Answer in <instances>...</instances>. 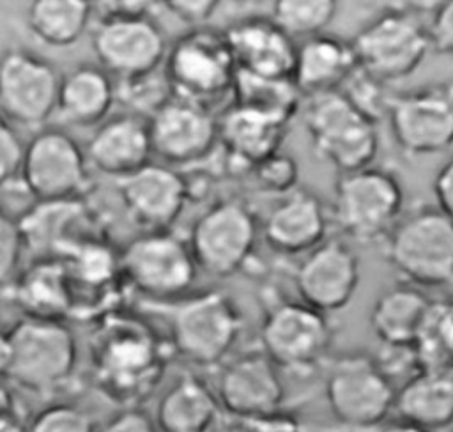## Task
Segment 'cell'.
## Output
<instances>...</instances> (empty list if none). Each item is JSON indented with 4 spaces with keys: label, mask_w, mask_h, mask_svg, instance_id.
<instances>
[{
    "label": "cell",
    "mask_w": 453,
    "mask_h": 432,
    "mask_svg": "<svg viewBox=\"0 0 453 432\" xmlns=\"http://www.w3.org/2000/svg\"><path fill=\"white\" fill-rule=\"evenodd\" d=\"M92 365L101 391L133 407L157 384L165 358L156 335L143 322L113 317L94 336Z\"/></svg>",
    "instance_id": "1"
},
{
    "label": "cell",
    "mask_w": 453,
    "mask_h": 432,
    "mask_svg": "<svg viewBox=\"0 0 453 432\" xmlns=\"http://www.w3.org/2000/svg\"><path fill=\"white\" fill-rule=\"evenodd\" d=\"M76 361V338L62 320L23 317L0 340L4 379L37 395L62 388L73 377Z\"/></svg>",
    "instance_id": "2"
},
{
    "label": "cell",
    "mask_w": 453,
    "mask_h": 432,
    "mask_svg": "<svg viewBox=\"0 0 453 432\" xmlns=\"http://www.w3.org/2000/svg\"><path fill=\"white\" fill-rule=\"evenodd\" d=\"M382 248L402 282L419 289L453 285V218L437 205L403 212Z\"/></svg>",
    "instance_id": "3"
},
{
    "label": "cell",
    "mask_w": 453,
    "mask_h": 432,
    "mask_svg": "<svg viewBox=\"0 0 453 432\" xmlns=\"http://www.w3.org/2000/svg\"><path fill=\"white\" fill-rule=\"evenodd\" d=\"M428 4H389L352 37L357 66L389 83L411 76L432 50Z\"/></svg>",
    "instance_id": "4"
},
{
    "label": "cell",
    "mask_w": 453,
    "mask_h": 432,
    "mask_svg": "<svg viewBox=\"0 0 453 432\" xmlns=\"http://www.w3.org/2000/svg\"><path fill=\"white\" fill-rule=\"evenodd\" d=\"M303 122L313 152L338 174L372 166L379 150L377 122L342 90L310 96L303 106Z\"/></svg>",
    "instance_id": "5"
},
{
    "label": "cell",
    "mask_w": 453,
    "mask_h": 432,
    "mask_svg": "<svg viewBox=\"0 0 453 432\" xmlns=\"http://www.w3.org/2000/svg\"><path fill=\"white\" fill-rule=\"evenodd\" d=\"M165 74L173 96L193 101L212 112V104L234 94L235 58L225 32L191 28L177 37L165 58Z\"/></svg>",
    "instance_id": "6"
},
{
    "label": "cell",
    "mask_w": 453,
    "mask_h": 432,
    "mask_svg": "<svg viewBox=\"0 0 453 432\" xmlns=\"http://www.w3.org/2000/svg\"><path fill=\"white\" fill-rule=\"evenodd\" d=\"M403 216L400 179L377 166L338 174L333 197V218L340 230L357 243L384 239Z\"/></svg>",
    "instance_id": "7"
},
{
    "label": "cell",
    "mask_w": 453,
    "mask_h": 432,
    "mask_svg": "<svg viewBox=\"0 0 453 432\" xmlns=\"http://www.w3.org/2000/svg\"><path fill=\"white\" fill-rule=\"evenodd\" d=\"M168 322L173 351L198 366L221 363L242 331L239 306L230 296L218 290L173 305L168 312Z\"/></svg>",
    "instance_id": "8"
},
{
    "label": "cell",
    "mask_w": 453,
    "mask_h": 432,
    "mask_svg": "<svg viewBox=\"0 0 453 432\" xmlns=\"http://www.w3.org/2000/svg\"><path fill=\"white\" fill-rule=\"evenodd\" d=\"M324 393L331 414L347 428H375L395 411L396 386L366 352L336 358L329 366Z\"/></svg>",
    "instance_id": "9"
},
{
    "label": "cell",
    "mask_w": 453,
    "mask_h": 432,
    "mask_svg": "<svg viewBox=\"0 0 453 432\" xmlns=\"http://www.w3.org/2000/svg\"><path fill=\"white\" fill-rule=\"evenodd\" d=\"M398 149L411 158L453 147V81H437L393 94L388 115Z\"/></svg>",
    "instance_id": "10"
},
{
    "label": "cell",
    "mask_w": 453,
    "mask_h": 432,
    "mask_svg": "<svg viewBox=\"0 0 453 432\" xmlns=\"http://www.w3.org/2000/svg\"><path fill=\"white\" fill-rule=\"evenodd\" d=\"M334 331L327 315L303 301L271 306L260 326L262 351L280 370L311 374L326 358Z\"/></svg>",
    "instance_id": "11"
},
{
    "label": "cell",
    "mask_w": 453,
    "mask_h": 432,
    "mask_svg": "<svg viewBox=\"0 0 453 432\" xmlns=\"http://www.w3.org/2000/svg\"><path fill=\"white\" fill-rule=\"evenodd\" d=\"M62 76L34 51L12 48L0 60V108L4 120L27 127L42 126L58 108Z\"/></svg>",
    "instance_id": "12"
},
{
    "label": "cell",
    "mask_w": 453,
    "mask_h": 432,
    "mask_svg": "<svg viewBox=\"0 0 453 432\" xmlns=\"http://www.w3.org/2000/svg\"><path fill=\"white\" fill-rule=\"evenodd\" d=\"M257 239V220L241 200H221L193 225L189 248L196 266L212 276H230L250 258Z\"/></svg>",
    "instance_id": "13"
},
{
    "label": "cell",
    "mask_w": 453,
    "mask_h": 432,
    "mask_svg": "<svg viewBox=\"0 0 453 432\" xmlns=\"http://www.w3.org/2000/svg\"><path fill=\"white\" fill-rule=\"evenodd\" d=\"M119 266L129 283L150 297H173L188 292L198 269L189 243L165 230L131 241Z\"/></svg>",
    "instance_id": "14"
},
{
    "label": "cell",
    "mask_w": 453,
    "mask_h": 432,
    "mask_svg": "<svg viewBox=\"0 0 453 432\" xmlns=\"http://www.w3.org/2000/svg\"><path fill=\"white\" fill-rule=\"evenodd\" d=\"M21 177L39 202L80 198L88 184L87 156L62 129H41L27 143Z\"/></svg>",
    "instance_id": "15"
},
{
    "label": "cell",
    "mask_w": 453,
    "mask_h": 432,
    "mask_svg": "<svg viewBox=\"0 0 453 432\" xmlns=\"http://www.w3.org/2000/svg\"><path fill=\"white\" fill-rule=\"evenodd\" d=\"M92 50L99 66L117 78L157 71L168 53L165 35L150 16L101 19L92 32Z\"/></svg>",
    "instance_id": "16"
},
{
    "label": "cell",
    "mask_w": 453,
    "mask_h": 432,
    "mask_svg": "<svg viewBox=\"0 0 453 432\" xmlns=\"http://www.w3.org/2000/svg\"><path fill=\"white\" fill-rule=\"evenodd\" d=\"M216 395L226 416L262 418L281 413L285 386L280 368L260 349L244 352L223 366Z\"/></svg>",
    "instance_id": "17"
},
{
    "label": "cell",
    "mask_w": 453,
    "mask_h": 432,
    "mask_svg": "<svg viewBox=\"0 0 453 432\" xmlns=\"http://www.w3.org/2000/svg\"><path fill=\"white\" fill-rule=\"evenodd\" d=\"M361 278L359 258L338 239L324 241L299 264L296 289L301 301L322 313L345 308L354 297Z\"/></svg>",
    "instance_id": "18"
},
{
    "label": "cell",
    "mask_w": 453,
    "mask_h": 432,
    "mask_svg": "<svg viewBox=\"0 0 453 432\" xmlns=\"http://www.w3.org/2000/svg\"><path fill=\"white\" fill-rule=\"evenodd\" d=\"M149 133L156 156L186 165L212 150L219 138V124L209 108L173 96L149 119Z\"/></svg>",
    "instance_id": "19"
},
{
    "label": "cell",
    "mask_w": 453,
    "mask_h": 432,
    "mask_svg": "<svg viewBox=\"0 0 453 432\" xmlns=\"http://www.w3.org/2000/svg\"><path fill=\"white\" fill-rule=\"evenodd\" d=\"M117 193L129 218L150 232L172 225L188 198L186 181L175 170L152 163L117 179Z\"/></svg>",
    "instance_id": "20"
},
{
    "label": "cell",
    "mask_w": 453,
    "mask_h": 432,
    "mask_svg": "<svg viewBox=\"0 0 453 432\" xmlns=\"http://www.w3.org/2000/svg\"><path fill=\"white\" fill-rule=\"evenodd\" d=\"M223 32L235 58L237 71L278 80L294 76L297 44L273 18H241Z\"/></svg>",
    "instance_id": "21"
},
{
    "label": "cell",
    "mask_w": 453,
    "mask_h": 432,
    "mask_svg": "<svg viewBox=\"0 0 453 432\" xmlns=\"http://www.w3.org/2000/svg\"><path fill=\"white\" fill-rule=\"evenodd\" d=\"M152 154L149 119L122 113L104 120L87 145V159L103 174L126 177L145 165Z\"/></svg>",
    "instance_id": "22"
},
{
    "label": "cell",
    "mask_w": 453,
    "mask_h": 432,
    "mask_svg": "<svg viewBox=\"0 0 453 432\" xmlns=\"http://www.w3.org/2000/svg\"><path fill=\"white\" fill-rule=\"evenodd\" d=\"M85 205L80 198L37 202L35 207L18 221L25 250L37 260L65 258L78 244L88 241L78 225L87 223Z\"/></svg>",
    "instance_id": "23"
},
{
    "label": "cell",
    "mask_w": 453,
    "mask_h": 432,
    "mask_svg": "<svg viewBox=\"0 0 453 432\" xmlns=\"http://www.w3.org/2000/svg\"><path fill=\"white\" fill-rule=\"evenodd\" d=\"M327 216L320 198L304 189L285 195L267 214L264 223L265 241L281 253L311 251L324 243Z\"/></svg>",
    "instance_id": "24"
},
{
    "label": "cell",
    "mask_w": 453,
    "mask_h": 432,
    "mask_svg": "<svg viewBox=\"0 0 453 432\" xmlns=\"http://www.w3.org/2000/svg\"><path fill=\"white\" fill-rule=\"evenodd\" d=\"M357 69L350 41L334 34H320L297 44L294 83L303 96L340 90Z\"/></svg>",
    "instance_id": "25"
},
{
    "label": "cell",
    "mask_w": 453,
    "mask_h": 432,
    "mask_svg": "<svg viewBox=\"0 0 453 432\" xmlns=\"http://www.w3.org/2000/svg\"><path fill=\"white\" fill-rule=\"evenodd\" d=\"M221 413L216 391L203 379L184 374L161 395L154 418L161 432H218Z\"/></svg>",
    "instance_id": "26"
},
{
    "label": "cell",
    "mask_w": 453,
    "mask_h": 432,
    "mask_svg": "<svg viewBox=\"0 0 453 432\" xmlns=\"http://www.w3.org/2000/svg\"><path fill=\"white\" fill-rule=\"evenodd\" d=\"M398 420L430 432L453 423V368H423L396 390Z\"/></svg>",
    "instance_id": "27"
},
{
    "label": "cell",
    "mask_w": 453,
    "mask_h": 432,
    "mask_svg": "<svg viewBox=\"0 0 453 432\" xmlns=\"http://www.w3.org/2000/svg\"><path fill=\"white\" fill-rule=\"evenodd\" d=\"M432 303L423 289L398 282L373 301L370 328L382 345H414Z\"/></svg>",
    "instance_id": "28"
},
{
    "label": "cell",
    "mask_w": 453,
    "mask_h": 432,
    "mask_svg": "<svg viewBox=\"0 0 453 432\" xmlns=\"http://www.w3.org/2000/svg\"><path fill=\"white\" fill-rule=\"evenodd\" d=\"M115 99L117 89L110 73L101 66L80 64L62 76L57 113L71 126H101Z\"/></svg>",
    "instance_id": "29"
},
{
    "label": "cell",
    "mask_w": 453,
    "mask_h": 432,
    "mask_svg": "<svg viewBox=\"0 0 453 432\" xmlns=\"http://www.w3.org/2000/svg\"><path fill=\"white\" fill-rule=\"evenodd\" d=\"M287 124V119L232 104L219 122V138L234 158L257 166L278 154Z\"/></svg>",
    "instance_id": "30"
},
{
    "label": "cell",
    "mask_w": 453,
    "mask_h": 432,
    "mask_svg": "<svg viewBox=\"0 0 453 432\" xmlns=\"http://www.w3.org/2000/svg\"><path fill=\"white\" fill-rule=\"evenodd\" d=\"M12 296L27 317L62 320L73 312V287L62 260H37L12 282Z\"/></svg>",
    "instance_id": "31"
},
{
    "label": "cell",
    "mask_w": 453,
    "mask_h": 432,
    "mask_svg": "<svg viewBox=\"0 0 453 432\" xmlns=\"http://www.w3.org/2000/svg\"><path fill=\"white\" fill-rule=\"evenodd\" d=\"M94 4L85 0H34L27 7V27L42 44L67 48L85 34Z\"/></svg>",
    "instance_id": "32"
},
{
    "label": "cell",
    "mask_w": 453,
    "mask_h": 432,
    "mask_svg": "<svg viewBox=\"0 0 453 432\" xmlns=\"http://www.w3.org/2000/svg\"><path fill=\"white\" fill-rule=\"evenodd\" d=\"M234 104L290 120L303 96L292 78H264L237 71L234 83Z\"/></svg>",
    "instance_id": "33"
},
{
    "label": "cell",
    "mask_w": 453,
    "mask_h": 432,
    "mask_svg": "<svg viewBox=\"0 0 453 432\" xmlns=\"http://www.w3.org/2000/svg\"><path fill=\"white\" fill-rule=\"evenodd\" d=\"M421 370L453 368V317L448 301L434 299L414 342Z\"/></svg>",
    "instance_id": "34"
},
{
    "label": "cell",
    "mask_w": 453,
    "mask_h": 432,
    "mask_svg": "<svg viewBox=\"0 0 453 432\" xmlns=\"http://www.w3.org/2000/svg\"><path fill=\"white\" fill-rule=\"evenodd\" d=\"M336 11L334 0H276L271 5V18L292 39H310L324 34Z\"/></svg>",
    "instance_id": "35"
},
{
    "label": "cell",
    "mask_w": 453,
    "mask_h": 432,
    "mask_svg": "<svg viewBox=\"0 0 453 432\" xmlns=\"http://www.w3.org/2000/svg\"><path fill=\"white\" fill-rule=\"evenodd\" d=\"M71 287H103L111 282L117 262L110 248L96 239L78 244L64 260Z\"/></svg>",
    "instance_id": "36"
},
{
    "label": "cell",
    "mask_w": 453,
    "mask_h": 432,
    "mask_svg": "<svg viewBox=\"0 0 453 432\" xmlns=\"http://www.w3.org/2000/svg\"><path fill=\"white\" fill-rule=\"evenodd\" d=\"M117 99L134 110V115L147 113L150 119L166 101L173 97V90L165 71H152L133 78H119Z\"/></svg>",
    "instance_id": "37"
},
{
    "label": "cell",
    "mask_w": 453,
    "mask_h": 432,
    "mask_svg": "<svg viewBox=\"0 0 453 432\" xmlns=\"http://www.w3.org/2000/svg\"><path fill=\"white\" fill-rule=\"evenodd\" d=\"M94 416L74 404H50L28 421V432H97Z\"/></svg>",
    "instance_id": "38"
},
{
    "label": "cell",
    "mask_w": 453,
    "mask_h": 432,
    "mask_svg": "<svg viewBox=\"0 0 453 432\" xmlns=\"http://www.w3.org/2000/svg\"><path fill=\"white\" fill-rule=\"evenodd\" d=\"M340 90L372 120L377 122L380 117L388 115V106L393 94H388L384 81L373 78L359 66Z\"/></svg>",
    "instance_id": "39"
},
{
    "label": "cell",
    "mask_w": 453,
    "mask_h": 432,
    "mask_svg": "<svg viewBox=\"0 0 453 432\" xmlns=\"http://www.w3.org/2000/svg\"><path fill=\"white\" fill-rule=\"evenodd\" d=\"M253 168H255V177L264 189L267 191L271 189L285 195L290 193V189L294 188L299 177L296 161L290 156H285L280 152Z\"/></svg>",
    "instance_id": "40"
},
{
    "label": "cell",
    "mask_w": 453,
    "mask_h": 432,
    "mask_svg": "<svg viewBox=\"0 0 453 432\" xmlns=\"http://www.w3.org/2000/svg\"><path fill=\"white\" fill-rule=\"evenodd\" d=\"M27 145L21 142L14 126L2 119L0 126V182L16 179L23 172Z\"/></svg>",
    "instance_id": "41"
},
{
    "label": "cell",
    "mask_w": 453,
    "mask_h": 432,
    "mask_svg": "<svg viewBox=\"0 0 453 432\" xmlns=\"http://www.w3.org/2000/svg\"><path fill=\"white\" fill-rule=\"evenodd\" d=\"M218 432H306L304 427L290 414L278 413L262 418H232L221 423Z\"/></svg>",
    "instance_id": "42"
},
{
    "label": "cell",
    "mask_w": 453,
    "mask_h": 432,
    "mask_svg": "<svg viewBox=\"0 0 453 432\" xmlns=\"http://www.w3.org/2000/svg\"><path fill=\"white\" fill-rule=\"evenodd\" d=\"M23 237L16 221L0 218V276L4 287L11 283L23 251Z\"/></svg>",
    "instance_id": "43"
},
{
    "label": "cell",
    "mask_w": 453,
    "mask_h": 432,
    "mask_svg": "<svg viewBox=\"0 0 453 432\" xmlns=\"http://www.w3.org/2000/svg\"><path fill=\"white\" fill-rule=\"evenodd\" d=\"M428 32L432 50L453 58V0L434 4L428 18Z\"/></svg>",
    "instance_id": "44"
},
{
    "label": "cell",
    "mask_w": 453,
    "mask_h": 432,
    "mask_svg": "<svg viewBox=\"0 0 453 432\" xmlns=\"http://www.w3.org/2000/svg\"><path fill=\"white\" fill-rule=\"evenodd\" d=\"M97 432H161L156 418L138 405L122 407L110 420H106Z\"/></svg>",
    "instance_id": "45"
},
{
    "label": "cell",
    "mask_w": 453,
    "mask_h": 432,
    "mask_svg": "<svg viewBox=\"0 0 453 432\" xmlns=\"http://www.w3.org/2000/svg\"><path fill=\"white\" fill-rule=\"evenodd\" d=\"M166 11L193 28H202L218 11L216 0H166L161 4Z\"/></svg>",
    "instance_id": "46"
},
{
    "label": "cell",
    "mask_w": 453,
    "mask_h": 432,
    "mask_svg": "<svg viewBox=\"0 0 453 432\" xmlns=\"http://www.w3.org/2000/svg\"><path fill=\"white\" fill-rule=\"evenodd\" d=\"M94 7L99 9V21L101 19H126V18H145L149 16V9L152 7L150 2L145 0H108L97 2Z\"/></svg>",
    "instance_id": "47"
},
{
    "label": "cell",
    "mask_w": 453,
    "mask_h": 432,
    "mask_svg": "<svg viewBox=\"0 0 453 432\" xmlns=\"http://www.w3.org/2000/svg\"><path fill=\"white\" fill-rule=\"evenodd\" d=\"M432 191L435 197V205L453 218V156L448 158L437 170L432 181Z\"/></svg>",
    "instance_id": "48"
},
{
    "label": "cell",
    "mask_w": 453,
    "mask_h": 432,
    "mask_svg": "<svg viewBox=\"0 0 453 432\" xmlns=\"http://www.w3.org/2000/svg\"><path fill=\"white\" fill-rule=\"evenodd\" d=\"M0 432H28V421H25L14 397L9 395L7 388L2 391V414H0Z\"/></svg>",
    "instance_id": "49"
},
{
    "label": "cell",
    "mask_w": 453,
    "mask_h": 432,
    "mask_svg": "<svg viewBox=\"0 0 453 432\" xmlns=\"http://www.w3.org/2000/svg\"><path fill=\"white\" fill-rule=\"evenodd\" d=\"M368 432H430V430L396 418L395 421H384L382 425H379L375 428H370Z\"/></svg>",
    "instance_id": "50"
},
{
    "label": "cell",
    "mask_w": 453,
    "mask_h": 432,
    "mask_svg": "<svg viewBox=\"0 0 453 432\" xmlns=\"http://www.w3.org/2000/svg\"><path fill=\"white\" fill-rule=\"evenodd\" d=\"M448 305H449V312H451V317H453V297L448 299Z\"/></svg>",
    "instance_id": "51"
}]
</instances>
